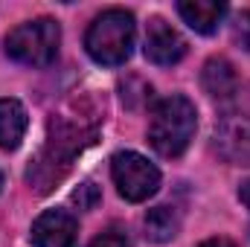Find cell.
<instances>
[{
    "label": "cell",
    "mask_w": 250,
    "mask_h": 247,
    "mask_svg": "<svg viewBox=\"0 0 250 247\" xmlns=\"http://www.w3.org/2000/svg\"><path fill=\"white\" fill-rule=\"evenodd\" d=\"M198 114L187 96H169L154 105L151 123H148V140L163 157H181L195 137Z\"/></svg>",
    "instance_id": "6da1fadb"
},
{
    "label": "cell",
    "mask_w": 250,
    "mask_h": 247,
    "mask_svg": "<svg viewBox=\"0 0 250 247\" xmlns=\"http://www.w3.org/2000/svg\"><path fill=\"white\" fill-rule=\"evenodd\" d=\"M84 47L90 53V59L108 67L125 64V59L131 56L134 47V18L125 9H108L102 12L87 35H84Z\"/></svg>",
    "instance_id": "7a4b0ae2"
},
{
    "label": "cell",
    "mask_w": 250,
    "mask_h": 247,
    "mask_svg": "<svg viewBox=\"0 0 250 247\" xmlns=\"http://www.w3.org/2000/svg\"><path fill=\"white\" fill-rule=\"evenodd\" d=\"M59 41H62V32L56 21L50 18L26 21L6 35V56L26 67H44L56 59Z\"/></svg>",
    "instance_id": "3957f363"
},
{
    "label": "cell",
    "mask_w": 250,
    "mask_h": 247,
    "mask_svg": "<svg viewBox=\"0 0 250 247\" xmlns=\"http://www.w3.org/2000/svg\"><path fill=\"white\" fill-rule=\"evenodd\" d=\"M111 175H114V184L120 189V195L131 204H140V201L151 198L157 192V186H160V172L137 151L114 154Z\"/></svg>",
    "instance_id": "277c9868"
},
{
    "label": "cell",
    "mask_w": 250,
    "mask_h": 247,
    "mask_svg": "<svg viewBox=\"0 0 250 247\" xmlns=\"http://www.w3.org/2000/svg\"><path fill=\"white\" fill-rule=\"evenodd\" d=\"M215 145L230 163L250 166V105L221 117L215 125Z\"/></svg>",
    "instance_id": "5b68a950"
},
{
    "label": "cell",
    "mask_w": 250,
    "mask_h": 247,
    "mask_svg": "<svg viewBox=\"0 0 250 247\" xmlns=\"http://www.w3.org/2000/svg\"><path fill=\"white\" fill-rule=\"evenodd\" d=\"M187 56V41L181 38L178 29H172L166 21L154 18L146 32V59L160 67H172Z\"/></svg>",
    "instance_id": "8992f818"
},
{
    "label": "cell",
    "mask_w": 250,
    "mask_h": 247,
    "mask_svg": "<svg viewBox=\"0 0 250 247\" xmlns=\"http://www.w3.org/2000/svg\"><path fill=\"white\" fill-rule=\"evenodd\" d=\"M76 233H79V227H76L73 215L64 209H47L32 224L35 247H76Z\"/></svg>",
    "instance_id": "52a82bcc"
},
{
    "label": "cell",
    "mask_w": 250,
    "mask_h": 247,
    "mask_svg": "<svg viewBox=\"0 0 250 247\" xmlns=\"http://www.w3.org/2000/svg\"><path fill=\"white\" fill-rule=\"evenodd\" d=\"M181 18L187 21L189 26L201 35H212L221 23V18L227 15V6L218 0H181L178 3Z\"/></svg>",
    "instance_id": "ba28073f"
},
{
    "label": "cell",
    "mask_w": 250,
    "mask_h": 247,
    "mask_svg": "<svg viewBox=\"0 0 250 247\" xmlns=\"http://www.w3.org/2000/svg\"><path fill=\"white\" fill-rule=\"evenodd\" d=\"M201 84L209 96L215 99H230L236 90H239V79H236V70L227 59H209L204 64V73H201Z\"/></svg>",
    "instance_id": "9c48e42d"
},
{
    "label": "cell",
    "mask_w": 250,
    "mask_h": 247,
    "mask_svg": "<svg viewBox=\"0 0 250 247\" xmlns=\"http://www.w3.org/2000/svg\"><path fill=\"white\" fill-rule=\"evenodd\" d=\"M26 111L18 99H0V148H18L26 134Z\"/></svg>",
    "instance_id": "30bf717a"
},
{
    "label": "cell",
    "mask_w": 250,
    "mask_h": 247,
    "mask_svg": "<svg viewBox=\"0 0 250 247\" xmlns=\"http://www.w3.org/2000/svg\"><path fill=\"white\" fill-rule=\"evenodd\" d=\"M178 227H181V215L175 206H154L148 209L146 215V236L151 242H172L178 236Z\"/></svg>",
    "instance_id": "8fae6325"
},
{
    "label": "cell",
    "mask_w": 250,
    "mask_h": 247,
    "mask_svg": "<svg viewBox=\"0 0 250 247\" xmlns=\"http://www.w3.org/2000/svg\"><path fill=\"white\" fill-rule=\"evenodd\" d=\"M120 99H123V105L128 111H140L151 99V84L143 82L140 76H128V79L120 82Z\"/></svg>",
    "instance_id": "7c38bea8"
},
{
    "label": "cell",
    "mask_w": 250,
    "mask_h": 247,
    "mask_svg": "<svg viewBox=\"0 0 250 247\" xmlns=\"http://www.w3.org/2000/svg\"><path fill=\"white\" fill-rule=\"evenodd\" d=\"M73 204H79V209H93L99 204V189L96 184H79V189H73Z\"/></svg>",
    "instance_id": "4fadbf2b"
},
{
    "label": "cell",
    "mask_w": 250,
    "mask_h": 247,
    "mask_svg": "<svg viewBox=\"0 0 250 247\" xmlns=\"http://www.w3.org/2000/svg\"><path fill=\"white\" fill-rule=\"evenodd\" d=\"M90 247H128V236H125L120 227H111V230H105V233H99Z\"/></svg>",
    "instance_id": "5bb4252c"
},
{
    "label": "cell",
    "mask_w": 250,
    "mask_h": 247,
    "mask_svg": "<svg viewBox=\"0 0 250 247\" xmlns=\"http://www.w3.org/2000/svg\"><path fill=\"white\" fill-rule=\"evenodd\" d=\"M233 38H236L245 50H250V12H242V15L236 18V23H233Z\"/></svg>",
    "instance_id": "9a60e30c"
},
{
    "label": "cell",
    "mask_w": 250,
    "mask_h": 247,
    "mask_svg": "<svg viewBox=\"0 0 250 247\" xmlns=\"http://www.w3.org/2000/svg\"><path fill=\"white\" fill-rule=\"evenodd\" d=\"M239 198H242V204L250 209V181H245V184H242V189H239Z\"/></svg>",
    "instance_id": "2e32d148"
},
{
    "label": "cell",
    "mask_w": 250,
    "mask_h": 247,
    "mask_svg": "<svg viewBox=\"0 0 250 247\" xmlns=\"http://www.w3.org/2000/svg\"><path fill=\"white\" fill-rule=\"evenodd\" d=\"M201 247H236V245L227 242V239H209V242H204Z\"/></svg>",
    "instance_id": "e0dca14e"
},
{
    "label": "cell",
    "mask_w": 250,
    "mask_h": 247,
    "mask_svg": "<svg viewBox=\"0 0 250 247\" xmlns=\"http://www.w3.org/2000/svg\"><path fill=\"white\" fill-rule=\"evenodd\" d=\"M0 186H3V175H0Z\"/></svg>",
    "instance_id": "ac0fdd59"
}]
</instances>
